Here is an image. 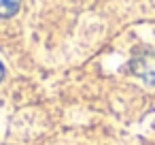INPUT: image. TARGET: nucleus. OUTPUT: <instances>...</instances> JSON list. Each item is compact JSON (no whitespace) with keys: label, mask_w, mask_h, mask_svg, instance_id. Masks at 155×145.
Masks as SVG:
<instances>
[{"label":"nucleus","mask_w":155,"mask_h":145,"mask_svg":"<svg viewBox=\"0 0 155 145\" xmlns=\"http://www.w3.org/2000/svg\"><path fill=\"white\" fill-rule=\"evenodd\" d=\"M132 71L140 79H144L149 83H155V49H147L140 56H136L132 60Z\"/></svg>","instance_id":"nucleus-1"},{"label":"nucleus","mask_w":155,"mask_h":145,"mask_svg":"<svg viewBox=\"0 0 155 145\" xmlns=\"http://www.w3.org/2000/svg\"><path fill=\"white\" fill-rule=\"evenodd\" d=\"M19 5L17 2H0V17H9L13 13H17Z\"/></svg>","instance_id":"nucleus-2"},{"label":"nucleus","mask_w":155,"mask_h":145,"mask_svg":"<svg viewBox=\"0 0 155 145\" xmlns=\"http://www.w3.org/2000/svg\"><path fill=\"white\" fill-rule=\"evenodd\" d=\"M2 73H5V71H2V64H0V79H2Z\"/></svg>","instance_id":"nucleus-3"}]
</instances>
